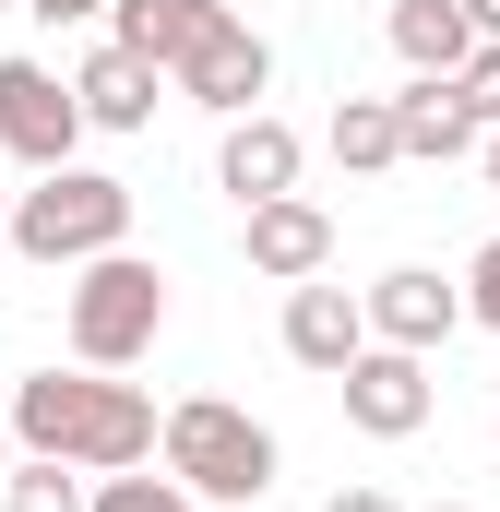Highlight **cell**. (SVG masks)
I'll return each instance as SVG.
<instances>
[{"mask_svg": "<svg viewBox=\"0 0 500 512\" xmlns=\"http://www.w3.org/2000/svg\"><path fill=\"white\" fill-rule=\"evenodd\" d=\"M12 441L48 465H84V477H131L167 453V417L120 370H36V382H12Z\"/></svg>", "mask_w": 500, "mask_h": 512, "instance_id": "1", "label": "cell"}, {"mask_svg": "<svg viewBox=\"0 0 500 512\" xmlns=\"http://www.w3.org/2000/svg\"><path fill=\"white\" fill-rule=\"evenodd\" d=\"M108 251H131V179H108V167H48L12 203V262L84 274V262H108Z\"/></svg>", "mask_w": 500, "mask_h": 512, "instance_id": "2", "label": "cell"}, {"mask_svg": "<svg viewBox=\"0 0 500 512\" xmlns=\"http://www.w3.org/2000/svg\"><path fill=\"white\" fill-rule=\"evenodd\" d=\"M167 477L191 501H262L274 489V429L227 393H191V405H167Z\"/></svg>", "mask_w": 500, "mask_h": 512, "instance_id": "3", "label": "cell"}, {"mask_svg": "<svg viewBox=\"0 0 500 512\" xmlns=\"http://www.w3.org/2000/svg\"><path fill=\"white\" fill-rule=\"evenodd\" d=\"M155 334H167V274L143 251H108V262L72 274V358H84V370L155 358Z\"/></svg>", "mask_w": 500, "mask_h": 512, "instance_id": "4", "label": "cell"}, {"mask_svg": "<svg viewBox=\"0 0 500 512\" xmlns=\"http://www.w3.org/2000/svg\"><path fill=\"white\" fill-rule=\"evenodd\" d=\"M84 131H96V120H84V96H72L48 60H0V155H24V167L48 179V167H72Z\"/></svg>", "mask_w": 500, "mask_h": 512, "instance_id": "5", "label": "cell"}, {"mask_svg": "<svg viewBox=\"0 0 500 512\" xmlns=\"http://www.w3.org/2000/svg\"><path fill=\"white\" fill-rule=\"evenodd\" d=\"M167 84H179L191 108H215V120H250V108H262V84H274V48H262V36H250L239 12L215 0V24L191 36V60H179Z\"/></svg>", "mask_w": 500, "mask_h": 512, "instance_id": "6", "label": "cell"}, {"mask_svg": "<svg viewBox=\"0 0 500 512\" xmlns=\"http://www.w3.org/2000/svg\"><path fill=\"white\" fill-rule=\"evenodd\" d=\"M381 334H370V286H286V358L298 370H322V382H346L358 358H370Z\"/></svg>", "mask_w": 500, "mask_h": 512, "instance_id": "7", "label": "cell"}, {"mask_svg": "<svg viewBox=\"0 0 500 512\" xmlns=\"http://www.w3.org/2000/svg\"><path fill=\"white\" fill-rule=\"evenodd\" d=\"M429 405H441V393H429V358H417V346H370V358L346 370V417H358L370 441H417Z\"/></svg>", "mask_w": 500, "mask_h": 512, "instance_id": "8", "label": "cell"}, {"mask_svg": "<svg viewBox=\"0 0 500 512\" xmlns=\"http://www.w3.org/2000/svg\"><path fill=\"white\" fill-rule=\"evenodd\" d=\"M453 322H465V286H441L429 262H393L370 286V334L381 346H417L429 358V346H453Z\"/></svg>", "mask_w": 500, "mask_h": 512, "instance_id": "9", "label": "cell"}, {"mask_svg": "<svg viewBox=\"0 0 500 512\" xmlns=\"http://www.w3.org/2000/svg\"><path fill=\"white\" fill-rule=\"evenodd\" d=\"M334 262V215L310 203V191H274V203H250V274H274V286H310Z\"/></svg>", "mask_w": 500, "mask_h": 512, "instance_id": "10", "label": "cell"}, {"mask_svg": "<svg viewBox=\"0 0 500 512\" xmlns=\"http://www.w3.org/2000/svg\"><path fill=\"white\" fill-rule=\"evenodd\" d=\"M298 131L274 120V108H250V120H227V143H215V191H239V215L250 203H274V191H298Z\"/></svg>", "mask_w": 500, "mask_h": 512, "instance_id": "11", "label": "cell"}, {"mask_svg": "<svg viewBox=\"0 0 500 512\" xmlns=\"http://www.w3.org/2000/svg\"><path fill=\"white\" fill-rule=\"evenodd\" d=\"M393 120H405V155H417V167H453V155H477V143H489L453 72H417V84L393 96Z\"/></svg>", "mask_w": 500, "mask_h": 512, "instance_id": "12", "label": "cell"}, {"mask_svg": "<svg viewBox=\"0 0 500 512\" xmlns=\"http://www.w3.org/2000/svg\"><path fill=\"white\" fill-rule=\"evenodd\" d=\"M72 96H84V120H96V131H143V120H155V60L108 36V48L72 72Z\"/></svg>", "mask_w": 500, "mask_h": 512, "instance_id": "13", "label": "cell"}, {"mask_svg": "<svg viewBox=\"0 0 500 512\" xmlns=\"http://www.w3.org/2000/svg\"><path fill=\"white\" fill-rule=\"evenodd\" d=\"M489 36H477V12L465 0H393V60L405 72H465Z\"/></svg>", "mask_w": 500, "mask_h": 512, "instance_id": "14", "label": "cell"}, {"mask_svg": "<svg viewBox=\"0 0 500 512\" xmlns=\"http://www.w3.org/2000/svg\"><path fill=\"white\" fill-rule=\"evenodd\" d=\"M203 24H215V0H108V36H120V48H143L155 72H179Z\"/></svg>", "mask_w": 500, "mask_h": 512, "instance_id": "15", "label": "cell"}, {"mask_svg": "<svg viewBox=\"0 0 500 512\" xmlns=\"http://www.w3.org/2000/svg\"><path fill=\"white\" fill-rule=\"evenodd\" d=\"M334 167H405V120H393V96H346L334 108Z\"/></svg>", "mask_w": 500, "mask_h": 512, "instance_id": "16", "label": "cell"}, {"mask_svg": "<svg viewBox=\"0 0 500 512\" xmlns=\"http://www.w3.org/2000/svg\"><path fill=\"white\" fill-rule=\"evenodd\" d=\"M84 465H48V453H24L12 477H0V512H96V489H72Z\"/></svg>", "mask_w": 500, "mask_h": 512, "instance_id": "17", "label": "cell"}, {"mask_svg": "<svg viewBox=\"0 0 500 512\" xmlns=\"http://www.w3.org/2000/svg\"><path fill=\"white\" fill-rule=\"evenodd\" d=\"M96 512H203V501H191L179 477H143V465H131V477H96Z\"/></svg>", "mask_w": 500, "mask_h": 512, "instance_id": "18", "label": "cell"}, {"mask_svg": "<svg viewBox=\"0 0 500 512\" xmlns=\"http://www.w3.org/2000/svg\"><path fill=\"white\" fill-rule=\"evenodd\" d=\"M453 84H465V108H477V131H500V36L477 48V60H465V72H453Z\"/></svg>", "mask_w": 500, "mask_h": 512, "instance_id": "19", "label": "cell"}, {"mask_svg": "<svg viewBox=\"0 0 500 512\" xmlns=\"http://www.w3.org/2000/svg\"><path fill=\"white\" fill-rule=\"evenodd\" d=\"M465 322H489V334H500V239L465 262Z\"/></svg>", "mask_w": 500, "mask_h": 512, "instance_id": "20", "label": "cell"}, {"mask_svg": "<svg viewBox=\"0 0 500 512\" xmlns=\"http://www.w3.org/2000/svg\"><path fill=\"white\" fill-rule=\"evenodd\" d=\"M36 24H84V12H108V0H24Z\"/></svg>", "mask_w": 500, "mask_h": 512, "instance_id": "21", "label": "cell"}, {"mask_svg": "<svg viewBox=\"0 0 500 512\" xmlns=\"http://www.w3.org/2000/svg\"><path fill=\"white\" fill-rule=\"evenodd\" d=\"M322 512H393V489H334Z\"/></svg>", "mask_w": 500, "mask_h": 512, "instance_id": "22", "label": "cell"}, {"mask_svg": "<svg viewBox=\"0 0 500 512\" xmlns=\"http://www.w3.org/2000/svg\"><path fill=\"white\" fill-rule=\"evenodd\" d=\"M12 453H24V441H12V393H0V477H12Z\"/></svg>", "mask_w": 500, "mask_h": 512, "instance_id": "23", "label": "cell"}, {"mask_svg": "<svg viewBox=\"0 0 500 512\" xmlns=\"http://www.w3.org/2000/svg\"><path fill=\"white\" fill-rule=\"evenodd\" d=\"M465 12H477V36H500V0H465Z\"/></svg>", "mask_w": 500, "mask_h": 512, "instance_id": "24", "label": "cell"}, {"mask_svg": "<svg viewBox=\"0 0 500 512\" xmlns=\"http://www.w3.org/2000/svg\"><path fill=\"white\" fill-rule=\"evenodd\" d=\"M477 155H489V191H500V131H489V143H477Z\"/></svg>", "mask_w": 500, "mask_h": 512, "instance_id": "25", "label": "cell"}, {"mask_svg": "<svg viewBox=\"0 0 500 512\" xmlns=\"http://www.w3.org/2000/svg\"><path fill=\"white\" fill-rule=\"evenodd\" d=\"M0 251H12V215H0Z\"/></svg>", "mask_w": 500, "mask_h": 512, "instance_id": "26", "label": "cell"}, {"mask_svg": "<svg viewBox=\"0 0 500 512\" xmlns=\"http://www.w3.org/2000/svg\"><path fill=\"white\" fill-rule=\"evenodd\" d=\"M429 512H465V501H429Z\"/></svg>", "mask_w": 500, "mask_h": 512, "instance_id": "27", "label": "cell"}]
</instances>
